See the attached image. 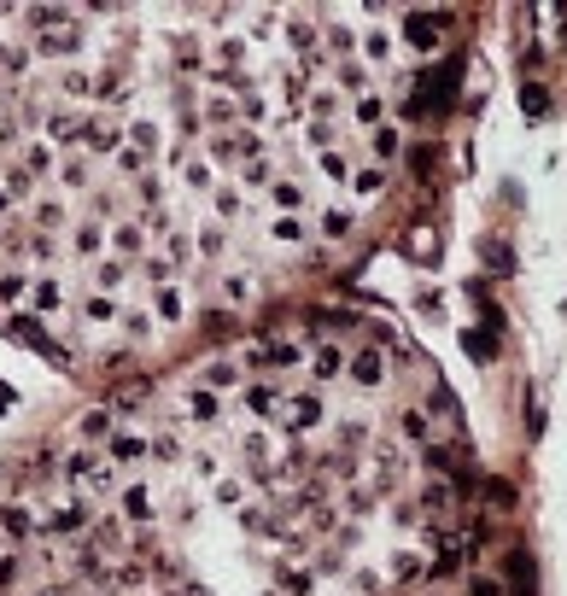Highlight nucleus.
Returning a JSON list of instances; mask_svg holds the SVG:
<instances>
[{
    "label": "nucleus",
    "mask_w": 567,
    "mask_h": 596,
    "mask_svg": "<svg viewBox=\"0 0 567 596\" xmlns=\"http://www.w3.org/2000/svg\"><path fill=\"white\" fill-rule=\"evenodd\" d=\"M445 30H451V12H404L398 18V35H404L410 53H433Z\"/></svg>",
    "instance_id": "obj_1"
},
{
    "label": "nucleus",
    "mask_w": 567,
    "mask_h": 596,
    "mask_svg": "<svg viewBox=\"0 0 567 596\" xmlns=\"http://www.w3.org/2000/svg\"><path fill=\"white\" fill-rule=\"evenodd\" d=\"M345 380L363 392H380L386 386V351L380 345H357V351H345Z\"/></svg>",
    "instance_id": "obj_2"
},
{
    "label": "nucleus",
    "mask_w": 567,
    "mask_h": 596,
    "mask_svg": "<svg viewBox=\"0 0 567 596\" xmlns=\"http://www.w3.org/2000/svg\"><path fill=\"white\" fill-rule=\"evenodd\" d=\"M503 596H538V562L526 550H509V562H503Z\"/></svg>",
    "instance_id": "obj_3"
},
{
    "label": "nucleus",
    "mask_w": 567,
    "mask_h": 596,
    "mask_svg": "<svg viewBox=\"0 0 567 596\" xmlns=\"http://www.w3.org/2000/svg\"><path fill=\"white\" fill-rule=\"evenodd\" d=\"M304 368H311L316 386H322V380H345V345H339V340H311Z\"/></svg>",
    "instance_id": "obj_4"
},
{
    "label": "nucleus",
    "mask_w": 567,
    "mask_h": 596,
    "mask_svg": "<svg viewBox=\"0 0 567 596\" xmlns=\"http://www.w3.org/2000/svg\"><path fill=\"white\" fill-rule=\"evenodd\" d=\"M70 480H77L82 491H94V497H106L112 491V462H100V456H88V451H77L70 456V468H65Z\"/></svg>",
    "instance_id": "obj_5"
},
{
    "label": "nucleus",
    "mask_w": 567,
    "mask_h": 596,
    "mask_svg": "<svg viewBox=\"0 0 567 596\" xmlns=\"http://www.w3.org/2000/svg\"><path fill=\"white\" fill-rule=\"evenodd\" d=\"M328 421V404H322V392H299L287 404V427L293 433H311V427H322Z\"/></svg>",
    "instance_id": "obj_6"
},
{
    "label": "nucleus",
    "mask_w": 567,
    "mask_h": 596,
    "mask_svg": "<svg viewBox=\"0 0 567 596\" xmlns=\"http://www.w3.org/2000/svg\"><path fill=\"white\" fill-rule=\"evenodd\" d=\"M398 153H404V135H398V123H380V129H368V164L392 170V164H398Z\"/></svg>",
    "instance_id": "obj_7"
},
{
    "label": "nucleus",
    "mask_w": 567,
    "mask_h": 596,
    "mask_svg": "<svg viewBox=\"0 0 567 596\" xmlns=\"http://www.w3.org/2000/svg\"><path fill=\"white\" fill-rule=\"evenodd\" d=\"M106 451H112V462H123V468H135V462H146V433H135V427H112V439H106Z\"/></svg>",
    "instance_id": "obj_8"
},
{
    "label": "nucleus",
    "mask_w": 567,
    "mask_h": 596,
    "mask_svg": "<svg viewBox=\"0 0 567 596\" xmlns=\"http://www.w3.org/2000/svg\"><path fill=\"white\" fill-rule=\"evenodd\" d=\"M88 503H65V508H53V515L42 520V532H53V538H77V532H88Z\"/></svg>",
    "instance_id": "obj_9"
},
{
    "label": "nucleus",
    "mask_w": 567,
    "mask_h": 596,
    "mask_svg": "<svg viewBox=\"0 0 567 596\" xmlns=\"http://www.w3.org/2000/svg\"><path fill=\"white\" fill-rule=\"evenodd\" d=\"M269 205H275V217H299V210L311 205V193H304V182L275 176V182H269Z\"/></svg>",
    "instance_id": "obj_10"
},
{
    "label": "nucleus",
    "mask_w": 567,
    "mask_h": 596,
    "mask_svg": "<svg viewBox=\"0 0 567 596\" xmlns=\"http://www.w3.org/2000/svg\"><path fill=\"white\" fill-rule=\"evenodd\" d=\"M357 59H363L368 70H386L392 59H398V42H392L386 30H368V35H363V47H357Z\"/></svg>",
    "instance_id": "obj_11"
},
{
    "label": "nucleus",
    "mask_w": 567,
    "mask_h": 596,
    "mask_svg": "<svg viewBox=\"0 0 567 596\" xmlns=\"http://www.w3.org/2000/svg\"><path fill=\"white\" fill-rule=\"evenodd\" d=\"M246 409H252L257 421H275L281 415V386L275 380H252V386H246Z\"/></svg>",
    "instance_id": "obj_12"
},
{
    "label": "nucleus",
    "mask_w": 567,
    "mask_h": 596,
    "mask_svg": "<svg viewBox=\"0 0 567 596\" xmlns=\"http://www.w3.org/2000/svg\"><path fill=\"white\" fill-rule=\"evenodd\" d=\"M351 123H357V129H380V123H386V99H380L375 88L351 94Z\"/></svg>",
    "instance_id": "obj_13"
},
{
    "label": "nucleus",
    "mask_w": 567,
    "mask_h": 596,
    "mask_svg": "<svg viewBox=\"0 0 567 596\" xmlns=\"http://www.w3.org/2000/svg\"><path fill=\"white\" fill-rule=\"evenodd\" d=\"M351 228H357V210H351V205H328V210H316V234H322V240H345Z\"/></svg>",
    "instance_id": "obj_14"
},
{
    "label": "nucleus",
    "mask_w": 567,
    "mask_h": 596,
    "mask_svg": "<svg viewBox=\"0 0 567 596\" xmlns=\"http://www.w3.org/2000/svg\"><path fill=\"white\" fill-rule=\"evenodd\" d=\"M200 386H205V392H217V397L234 392V386H240V363H228V357L205 363V368H200Z\"/></svg>",
    "instance_id": "obj_15"
},
{
    "label": "nucleus",
    "mask_w": 567,
    "mask_h": 596,
    "mask_svg": "<svg viewBox=\"0 0 567 596\" xmlns=\"http://www.w3.org/2000/svg\"><path fill=\"white\" fill-rule=\"evenodd\" d=\"M345 188H351L357 199H380V193H386V170H380V164H357L351 176H345Z\"/></svg>",
    "instance_id": "obj_16"
},
{
    "label": "nucleus",
    "mask_w": 567,
    "mask_h": 596,
    "mask_svg": "<svg viewBox=\"0 0 567 596\" xmlns=\"http://www.w3.org/2000/svg\"><path fill=\"white\" fill-rule=\"evenodd\" d=\"M117 508H123V520H153V491L141 486V480H129L117 497Z\"/></svg>",
    "instance_id": "obj_17"
},
{
    "label": "nucleus",
    "mask_w": 567,
    "mask_h": 596,
    "mask_svg": "<svg viewBox=\"0 0 567 596\" xmlns=\"http://www.w3.org/2000/svg\"><path fill=\"white\" fill-rule=\"evenodd\" d=\"M112 252H117V264H135V257L146 252V234L135 228V222H117V228H112Z\"/></svg>",
    "instance_id": "obj_18"
},
{
    "label": "nucleus",
    "mask_w": 567,
    "mask_h": 596,
    "mask_svg": "<svg viewBox=\"0 0 567 596\" xmlns=\"http://www.w3.org/2000/svg\"><path fill=\"white\" fill-rule=\"evenodd\" d=\"M153 310H158V321H181V316H188V298H181V287H176V281H158Z\"/></svg>",
    "instance_id": "obj_19"
},
{
    "label": "nucleus",
    "mask_w": 567,
    "mask_h": 596,
    "mask_svg": "<svg viewBox=\"0 0 567 596\" xmlns=\"http://www.w3.org/2000/svg\"><path fill=\"white\" fill-rule=\"evenodd\" d=\"M188 415L205 421V427H217V421H223V397L205 392V386H193V392H188Z\"/></svg>",
    "instance_id": "obj_20"
},
{
    "label": "nucleus",
    "mask_w": 567,
    "mask_h": 596,
    "mask_svg": "<svg viewBox=\"0 0 567 596\" xmlns=\"http://www.w3.org/2000/svg\"><path fill=\"white\" fill-rule=\"evenodd\" d=\"M398 433H404L410 444H422V451H427V444H433V427H427V409H398Z\"/></svg>",
    "instance_id": "obj_21"
},
{
    "label": "nucleus",
    "mask_w": 567,
    "mask_h": 596,
    "mask_svg": "<svg viewBox=\"0 0 567 596\" xmlns=\"http://www.w3.org/2000/svg\"><path fill=\"white\" fill-rule=\"evenodd\" d=\"M334 82H339L345 94H363V88H368V65H363V59H357V53H351V59H339Z\"/></svg>",
    "instance_id": "obj_22"
},
{
    "label": "nucleus",
    "mask_w": 567,
    "mask_h": 596,
    "mask_svg": "<svg viewBox=\"0 0 567 596\" xmlns=\"http://www.w3.org/2000/svg\"><path fill=\"white\" fill-rule=\"evenodd\" d=\"M0 532H6L12 544H23V538H30V532H35L30 508H18V503H12V508H0Z\"/></svg>",
    "instance_id": "obj_23"
},
{
    "label": "nucleus",
    "mask_w": 567,
    "mask_h": 596,
    "mask_svg": "<svg viewBox=\"0 0 567 596\" xmlns=\"http://www.w3.org/2000/svg\"><path fill=\"white\" fill-rule=\"evenodd\" d=\"M70 252H77V257H100L106 252V234L94 228V222H82V228L70 234Z\"/></svg>",
    "instance_id": "obj_24"
},
{
    "label": "nucleus",
    "mask_w": 567,
    "mask_h": 596,
    "mask_svg": "<svg viewBox=\"0 0 567 596\" xmlns=\"http://www.w3.org/2000/svg\"><path fill=\"white\" fill-rule=\"evenodd\" d=\"M322 170H328V176H334V182H345V176H351V170H357V158H351V153H345V146L334 141V146H322Z\"/></svg>",
    "instance_id": "obj_25"
},
{
    "label": "nucleus",
    "mask_w": 567,
    "mask_h": 596,
    "mask_svg": "<svg viewBox=\"0 0 567 596\" xmlns=\"http://www.w3.org/2000/svg\"><path fill=\"white\" fill-rule=\"evenodd\" d=\"M269 240H275V246H299L304 240V217H275V222H269Z\"/></svg>",
    "instance_id": "obj_26"
},
{
    "label": "nucleus",
    "mask_w": 567,
    "mask_h": 596,
    "mask_svg": "<svg viewBox=\"0 0 567 596\" xmlns=\"http://www.w3.org/2000/svg\"><path fill=\"white\" fill-rule=\"evenodd\" d=\"M311 117L334 129V117H339V94H334V88H316V94H311Z\"/></svg>",
    "instance_id": "obj_27"
},
{
    "label": "nucleus",
    "mask_w": 567,
    "mask_h": 596,
    "mask_svg": "<svg viewBox=\"0 0 567 596\" xmlns=\"http://www.w3.org/2000/svg\"><path fill=\"white\" fill-rule=\"evenodd\" d=\"M462 345H468V357H479V363H486V357L497 351V333H491V328H468Z\"/></svg>",
    "instance_id": "obj_28"
},
{
    "label": "nucleus",
    "mask_w": 567,
    "mask_h": 596,
    "mask_svg": "<svg viewBox=\"0 0 567 596\" xmlns=\"http://www.w3.org/2000/svg\"><path fill=\"white\" fill-rule=\"evenodd\" d=\"M23 298H30V275L6 269V275H0V304H23Z\"/></svg>",
    "instance_id": "obj_29"
},
{
    "label": "nucleus",
    "mask_w": 567,
    "mask_h": 596,
    "mask_svg": "<svg viewBox=\"0 0 567 596\" xmlns=\"http://www.w3.org/2000/svg\"><path fill=\"white\" fill-rule=\"evenodd\" d=\"M211 199H217V217L223 222H234L246 210V199H240V188H211Z\"/></svg>",
    "instance_id": "obj_30"
},
{
    "label": "nucleus",
    "mask_w": 567,
    "mask_h": 596,
    "mask_svg": "<svg viewBox=\"0 0 567 596\" xmlns=\"http://www.w3.org/2000/svg\"><path fill=\"white\" fill-rule=\"evenodd\" d=\"M112 316H117V304H112L106 293H88V298H82V321H112Z\"/></svg>",
    "instance_id": "obj_31"
},
{
    "label": "nucleus",
    "mask_w": 567,
    "mask_h": 596,
    "mask_svg": "<svg viewBox=\"0 0 567 596\" xmlns=\"http://www.w3.org/2000/svg\"><path fill=\"white\" fill-rule=\"evenodd\" d=\"M200 252H205V257H223V252H228V228H223V222L200 228Z\"/></svg>",
    "instance_id": "obj_32"
},
{
    "label": "nucleus",
    "mask_w": 567,
    "mask_h": 596,
    "mask_svg": "<svg viewBox=\"0 0 567 596\" xmlns=\"http://www.w3.org/2000/svg\"><path fill=\"white\" fill-rule=\"evenodd\" d=\"M82 439H112V409H88L82 415Z\"/></svg>",
    "instance_id": "obj_33"
},
{
    "label": "nucleus",
    "mask_w": 567,
    "mask_h": 596,
    "mask_svg": "<svg viewBox=\"0 0 567 596\" xmlns=\"http://www.w3.org/2000/svg\"><path fill=\"white\" fill-rule=\"evenodd\" d=\"M550 88H544V82H526V88H521V106H526V117H544V111H550V99H544Z\"/></svg>",
    "instance_id": "obj_34"
},
{
    "label": "nucleus",
    "mask_w": 567,
    "mask_h": 596,
    "mask_svg": "<svg viewBox=\"0 0 567 596\" xmlns=\"http://www.w3.org/2000/svg\"><path fill=\"white\" fill-rule=\"evenodd\" d=\"M328 53H339V59H351V53H357V35L345 30V23H328Z\"/></svg>",
    "instance_id": "obj_35"
},
{
    "label": "nucleus",
    "mask_w": 567,
    "mask_h": 596,
    "mask_svg": "<svg viewBox=\"0 0 567 596\" xmlns=\"http://www.w3.org/2000/svg\"><path fill=\"white\" fill-rule=\"evenodd\" d=\"M240 176H246V188H264V182H275V164H269V158H252Z\"/></svg>",
    "instance_id": "obj_36"
},
{
    "label": "nucleus",
    "mask_w": 567,
    "mask_h": 596,
    "mask_svg": "<svg viewBox=\"0 0 567 596\" xmlns=\"http://www.w3.org/2000/svg\"><path fill=\"white\" fill-rule=\"evenodd\" d=\"M23 579V555H0V591H12Z\"/></svg>",
    "instance_id": "obj_37"
},
{
    "label": "nucleus",
    "mask_w": 567,
    "mask_h": 596,
    "mask_svg": "<svg viewBox=\"0 0 567 596\" xmlns=\"http://www.w3.org/2000/svg\"><path fill=\"white\" fill-rule=\"evenodd\" d=\"M188 188L211 193V164H205V158H188Z\"/></svg>",
    "instance_id": "obj_38"
},
{
    "label": "nucleus",
    "mask_w": 567,
    "mask_h": 596,
    "mask_svg": "<svg viewBox=\"0 0 567 596\" xmlns=\"http://www.w3.org/2000/svg\"><path fill=\"white\" fill-rule=\"evenodd\" d=\"M35 222H47V228H59V222H65V205H59V199H42V205H35Z\"/></svg>",
    "instance_id": "obj_39"
},
{
    "label": "nucleus",
    "mask_w": 567,
    "mask_h": 596,
    "mask_svg": "<svg viewBox=\"0 0 567 596\" xmlns=\"http://www.w3.org/2000/svg\"><path fill=\"white\" fill-rule=\"evenodd\" d=\"M117 170H123V176H141V170H146V153H135V146H123V153H117Z\"/></svg>",
    "instance_id": "obj_40"
},
{
    "label": "nucleus",
    "mask_w": 567,
    "mask_h": 596,
    "mask_svg": "<svg viewBox=\"0 0 567 596\" xmlns=\"http://www.w3.org/2000/svg\"><path fill=\"white\" fill-rule=\"evenodd\" d=\"M486 497H491L497 508H509V503H515V486H509V480H486Z\"/></svg>",
    "instance_id": "obj_41"
},
{
    "label": "nucleus",
    "mask_w": 567,
    "mask_h": 596,
    "mask_svg": "<svg viewBox=\"0 0 567 596\" xmlns=\"http://www.w3.org/2000/svg\"><path fill=\"white\" fill-rule=\"evenodd\" d=\"M234 304H246V298H252V275H228V287H223Z\"/></svg>",
    "instance_id": "obj_42"
},
{
    "label": "nucleus",
    "mask_w": 567,
    "mask_h": 596,
    "mask_svg": "<svg viewBox=\"0 0 567 596\" xmlns=\"http://www.w3.org/2000/svg\"><path fill=\"white\" fill-rule=\"evenodd\" d=\"M468 596H503V585H497V579H486V573H479V579H468Z\"/></svg>",
    "instance_id": "obj_43"
},
{
    "label": "nucleus",
    "mask_w": 567,
    "mask_h": 596,
    "mask_svg": "<svg viewBox=\"0 0 567 596\" xmlns=\"http://www.w3.org/2000/svg\"><path fill=\"white\" fill-rule=\"evenodd\" d=\"M205 117H211V123H228V117H234V106H228V99H223V94H217V99H211V106H205Z\"/></svg>",
    "instance_id": "obj_44"
},
{
    "label": "nucleus",
    "mask_w": 567,
    "mask_h": 596,
    "mask_svg": "<svg viewBox=\"0 0 567 596\" xmlns=\"http://www.w3.org/2000/svg\"><path fill=\"white\" fill-rule=\"evenodd\" d=\"M35 596H47V591H35Z\"/></svg>",
    "instance_id": "obj_45"
}]
</instances>
